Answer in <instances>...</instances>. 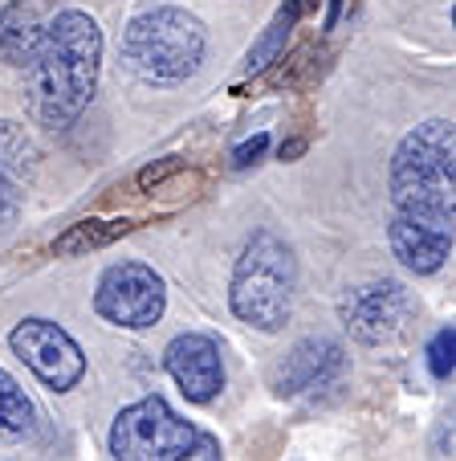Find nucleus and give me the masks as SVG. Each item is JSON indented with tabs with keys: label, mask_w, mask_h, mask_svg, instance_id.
Segmentation results:
<instances>
[{
	"label": "nucleus",
	"mask_w": 456,
	"mask_h": 461,
	"mask_svg": "<svg viewBox=\"0 0 456 461\" xmlns=\"http://www.w3.org/2000/svg\"><path fill=\"white\" fill-rule=\"evenodd\" d=\"M29 114L41 127L61 131L90 106L103 70V29L82 9H58L37 53L29 58Z\"/></svg>",
	"instance_id": "1"
},
{
	"label": "nucleus",
	"mask_w": 456,
	"mask_h": 461,
	"mask_svg": "<svg viewBox=\"0 0 456 461\" xmlns=\"http://www.w3.org/2000/svg\"><path fill=\"white\" fill-rule=\"evenodd\" d=\"M391 221L452 237L456 221V127L428 119L391 156Z\"/></svg>",
	"instance_id": "2"
},
{
	"label": "nucleus",
	"mask_w": 456,
	"mask_h": 461,
	"mask_svg": "<svg viewBox=\"0 0 456 461\" xmlns=\"http://www.w3.org/2000/svg\"><path fill=\"white\" fill-rule=\"evenodd\" d=\"M204 21L175 5H156V9L130 17L119 41L122 66L147 86H175V82L192 78L204 61Z\"/></svg>",
	"instance_id": "3"
},
{
	"label": "nucleus",
	"mask_w": 456,
	"mask_h": 461,
	"mask_svg": "<svg viewBox=\"0 0 456 461\" xmlns=\"http://www.w3.org/2000/svg\"><path fill=\"white\" fill-rule=\"evenodd\" d=\"M293 294H298V258L273 229H257L237 258L228 306L253 331L277 335L293 314Z\"/></svg>",
	"instance_id": "4"
},
{
	"label": "nucleus",
	"mask_w": 456,
	"mask_h": 461,
	"mask_svg": "<svg viewBox=\"0 0 456 461\" xmlns=\"http://www.w3.org/2000/svg\"><path fill=\"white\" fill-rule=\"evenodd\" d=\"M114 461H220V441L183 420L164 396L127 404L111 425Z\"/></svg>",
	"instance_id": "5"
},
{
	"label": "nucleus",
	"mask_w": 456,
	"mask_h": 461,
	"mask_svg": "<svg viewBox=\"0 0 456 461\" xmlns=\"http://www.w3.org/2000/svg\"><path fill=\"white\" fill-rule=\"evenodd\" d=\"M167 290L151 266L143 261H114L111 270L98 278L94 290V311L111 327H127V331H147L164 319Z\"/></svg>",
	"instance_id": "6"
},
{
	"label": "nucleus",
	"mask_w": 456,
	"mask_h": 461,
	"mask_svg": "<svg viewBox=\"0 0 456 461\" xmlns=\"http://www.w3.org/2000/svg\"><path fill=\"white\" fill-rule=\"evenodd\" d=\"M9 348L49 392L78 388L86 375V356L66 327L49 319H21L9 335Z\"/></svg>",
	"instance_id": "7"
},
{
	"label": "nucleus",
	"mask_w": 456,
	"mask_h": 461,
	"mask_svg": "<svg viewBox=\"0 0 456 461\" xmlns=\"http://www.w3.org/2000/svg\"><path fill=\"white\" fill-rule=\"evenodd\" d=\"M412 314H416L412 294L391 278L346 290L343 303H338V319H343V327L351 331V339L367 343V348L399 339Z\"/></svg>",
	"instance_id": "8"
},
{
	"label": "nucleus",
	"mask_w": 456,
	"mask_h": 461,
	"mask_svg": "<svg viewBox=\"0 0 456 461\" xmlns=\"http://www.w3.org/2000/svg\"><path fill=\"white\" fill-rule=\"evenodd\" d=\"M164 367L175 380V388H180L192 404L216 401L224 388L220 348H216L208 335H175L164 351Z\"/></svg>",
	"instance_id": "9"
},
{
	"label": "nucleus",
	"mask_w": 456,
	"mask_h": 461,
	"mask_svg": "<svg viewBox=\"0 0 456 461\" xmlns=\"http://www.w3.org/2000/svg\"><path fill=\"white\" fill-rule=\"evenodd\" d=\"M346 367V351L338 339L326 335H310L290 348V356L273 367V392L277 396H301V392L326 388L330 380H338Z\"/></svg>",
	"instance_id": "10"
},
{
	"label": "nucleus",
	"mask_w": 456,
	"mask_h": 461,
	"mask_svg": "<svg viewBox=\"0 0 456 461\" xmlns=\"http://www.w3.org/2000/svg\"><path fill=\"white\" fill-rule=\"evenodd\" d=\"M53 17H58V0H9L0 9V61L25 70Z\"/></svg>",
	"instance_id": "11"
},
{
	"label": "nucleus",
	"mask_w": 456,
	"mask_h": 461,
	"mask_svg": "<svg viewBox=\"0 0 456 461\" xmlns=\"http://www.w3.org/2000/svg\"><path fill=\"white\" fill-rule=\"evenodd\" d=\"M388 241H391V253L412 274H436L452 258V237L448 233H432V229L404 225V221H391L388 225Z\"/></svg>",
	"instance_id": "12"
},
{
	"label": "nucleus",
	"mask_w": 456,
	"mask_h": 461,
	"mask_svg": "<svg viewBox=\"0 0 456 461\" xmlns=\"http://www.w3.org/2000/svg\"><path fill=\"white\" fill-rule=\"evenodd\" d=\"M122 233H130V221H78L69 225L66 233L53 241V253L58 258H82V253H94V249H106L111 241H119Z\"/></svg>",
	"instance_id": "13"
},
{
	"label": "nucleus",
	"mask_w": 456,
	"mask_h": 461,
	"mask_svg": "<svg viewBox=\"0 0 456 461\" xmlns=\"http://www.w3.org/2000/svg\"><path fill=\"white\" fill-rule=\"evenodd\" d=\"M306 5H310V0H290V5H282V13L273 17V25H269L265 33H261V41L249 50V58H245V70H249V74H261L269 61H277V53L285 50V41H290L293 25L301 21Z\"/></svg>",
	"instance_id": "14"
},
{
	"label": "nucleus",
	"mask_w": 456,
	"mask_h": 461,
	"mask_svg": "<svg viewBox=\"0 0 456 461\" xmlns=\"http://www.w3.org/2000/svg\"><path fill=\"white\" fill-rule=\"evenodd\" d=\"M37 159H41L37 156V143L25 135V127L0 119V172H9L13 180H21L29 188V180L37 172Z\"/></svg>",
	"instance_id": "15"
},
{
	"label": "nucleus",
	"mask_w": 456,
	"mask_h": 461,
	"mask_svg": "<svg viewBox=\"0 0 456 461\" xmlns=\"http://www.w3.org/2000/svg\"><path fill=\"white\" fill-rule=\"evenodd\" d=\"M37 420V409L29 401L21 384L0 367V437H25Z\"/></svg>",
	"instance_id": "16"
},
{
	"label": "nucleus",
	"mask_w": 456,
	"mask_h": 461,
	"mask_svg": "<svg viewBox=\"0 0 456 461\" xmlns=\"http://www.w3.org/2000/svg\"><path fill=\"white\" fill-rule=\"evenodd\" d=\"M452 351H456V331H452V322H448L444 331H436V339H432V348H428V367L436 380L452 375Z\"/></svg>",
	"instance_id": "17"
},
{
	"label": "nucleus",
	"mask_w": 456,
	"mask_h": 461,
	"mask_svg": "<svg viewBox=\"0 0 456 461\" xmlns=\"http://www.w3.org/2000/svg\"><path fill=\"white\" fill-rule=\"evenodd\" d=\"M21 196H25V184L13 180L9 172H0V233L13 229V221L21 212Z\"/></svg>",
	"instance_id": "18"
},
{
	"label": "nucleus",
	"mask_w": 456,
	"mask_h": 461,
	"mask_svg": "<svg viewBox=\"0 0 456 461\" xmlns=\"http://www.w3.org/2000/svg\"><path fill=\"white\" fill-rule=\"evenodd\" d=\"M265 148H269V135L261 131V135H253V140H245L241 148L233 151V167H249V164H257L261 156H265Z\"/></svg>",
	"instance_id": "19"
},
{
	"label": "nucleus",
	"mask_w": 456,
	"mask_h": 461,
	"mask_svg": "<svg viewBox=\"0 0 456 461\" xmlns=\"http://www.w3.org/2000/svg\"><path fill=\"white\" fill-rule=\"evenodd\" d=\"M172 172H180V159H164V164H151L139 172V188H151V184H164Z\"/></svg>",
	"instance_id": "20"
}]
</instances>
